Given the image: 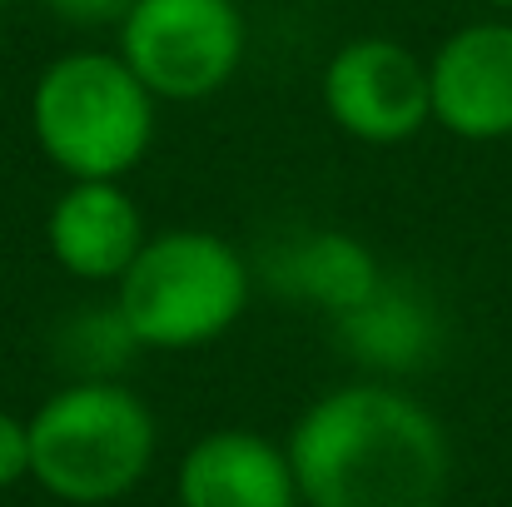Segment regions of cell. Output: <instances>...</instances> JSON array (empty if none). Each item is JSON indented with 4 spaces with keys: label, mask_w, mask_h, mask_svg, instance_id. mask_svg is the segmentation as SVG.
Instances as JSON below:
<instances>
[{
    "label": "cell",
    "mask_w": 512,
    "mask_h": 507,
    "mask_svg": "<svg viewBox=\"0 0 512 507\" xmlns=\"http://www.w3.org/2000/svg\"><path fill=\"white\" fill-rule=\"evenodd\" d=\"M284 448L304 507H443L453 478L443 418L373 378L319 393Z\"/></svg>",
    "instance_id": "1"
},
{
    "label": "cell",
    "mask_w": 512,
    "mask_h": 507,
    "mask_svg": "<svg viewBox=\"0 0 512 507\" xmlns=\"http://www.w3.org/2000/svg\"><path fill=\"white\" fill-rule=\"evenodd\" d=\"M30 483L55 503L105 507L130 498L160 453L150 403L120 378H75L30 418Z\"/></svg>",
    "instance_id": "2"
},
{
    "label": "cell",
    "mask_w": 512,
    "mask_h": 507,
    "mask_svg": "<svg viewBox=\"0 0 512 507\" xmlns=\"http://www.w3.org/2000/svg\"><path fill=\"white\" fill-rule=\"evenodd\" d=\"M160 100L120 50H65L30 85V135L65 179H125L145 165Z\"/></svg>",
    "instance_id": "3"
},
{
    "label": "cell",
    "mask_w": 512,
    "mask_h": 507,
    "mask_svg": "<svg viewBox=\"0 0 512 507\" xmlns=\"http://www.w3.org/2000/svg\"><path fill=\"white\" fill-rule=\"evenodd\" d=\"M249 289L254 274L224 234L179 224L145 239L140 259L115 284V314L135 348L189 353L244 319Z\"/></svg>",
    "instance_id": "4"
},
{
    "label": "cell",
    "mask_w": 512,
    "mask_h": 507,
    "mask_svg": "<svg viewBox=\"0 0 512 507\" xmlns=\"http://www.w3.org/2000/svg\"><path fill=\"white\" fill-rule=\"evenodd\" d=\"M115 50L160 105H199L244 70L249 20L239 0H135Z\"/></svg>",
    "instance_id": "5"
},
{
    "label": "cell",
    "mask_w": 512,
    "mask_h": 507,
    "mask_svg": "<svg viewBox=\"0 0 512 507\" xmlns=\"http://www.w3.org/2000/svg\"><path fill=\"white\" fill-rule=\"evenodd\" d=\"M329 120L358 145H403L433 125L428 60L393 35H353L319 75Z\"/></svg>",
    "instance_id": "6"
},
{
    "label": "cell",
    "mask_w": 512,
    "mask_h": 507,
    "mask_svg": "<svg viewBox=\"0 0 512 507\" xmlns=\"http://www.w3.org/2000/svg\"><path fill=\"white\" fill-rule=\"evenodd\" d=\"M433 125L453 140L493 145L512 140V20L483 15L443 35L428 55Z\"/></svg>",
    "instance_id": "7"
},
{
    "label": "cell",
    "mask_w": 512,
    "mask_h": 507,
    "mask_svg": "<svg viewBox=\"0 0 512 507\" xmlns=\"http://www.w3.org/2000/svg\"><path fill=\"white\" fill-rule=\"evenodd\" d=\"M150 229L125 179H70L45 219L50 259L80 284H120Z\"/></svg>",
    "instance_id": "8"
},
{
    "label": "cell",
    "mask_w": 512,
    "mask_h": 507,
    "mask_svg": "<svg viewBox=\"0 0 512 507\" xmlns=\"http://www.w3.org/2000/svg\"><path fill=\"white\" fill-rule=\"evenodd\" d=\"M179 507H304L289 448L254 428H214L174 468Z\"/></svg>",
    "instance_id": "9"
},
{
    "label": "cell",
    "mask_w": 512,
    "mask_h": 507,
    "mask_svg": "<svg viewBox=\"0 0 512 507\" xmlns=\"http://www.w3.org/2000/svg\"><path fill=\"white\" fill-rule=\"evenodd\" d=\"M334 329L358 363L383 368V373H408V368L428 363L438 348L433 299L398 279H383L373 289V299H363L353 314L334 319Z\"/></svg>",
    "instance_id": "10"
},
{
    "label": "cell",
    "mask_w": 512,
    "mask_h": 507,
    "mask_svg": "<svg viewBox=\"0 0 512 507\" xmlns=\"http://www.w3.org/2000/svg\"><path fill=\"white\" fill-rule=\"evenodd\" d=\"M274 279H279L294 299H304V304H314V309L343 319V314H353L363 299H373V289L383 284V269H378L373 249L358 244L353 234L319 229V234H309V239H294V244L279 254Z\"/></svg>",
    "instance_id": "11"
},
{
    "label": "cell",
    "mask_w": 512,
    "mask_h": 507,
    "mask_svg": "<svg viewBox=\"0 0 512 507\" xmlns=\"http://www.w3.org/2000/svg\"><path fill=\"white\" fill-rule=\"evenodd\" d=\"M40 5L75 30H120L135 0H40Z\"/></svg>",
    "instance_id": "12"
},
{
    "label": "cell",
    "mask_w": 512,
    "mask_h": 507,
    "mask_svg": "<svg viewBox=\"0 0 512 507\" xmlns=\"http://www.w3.org/2000/svg\"><path fill=\"white\" fill-rule=\"evenodd\" d=\"M30 478V423L0 408V488Z\"/></svg>",
    "instance_id": "13"
},
{
    "label": "cell",
    "mask_w": 512,
    "mask_h": 507,
    "mask_svg": "<svg viewBox=\"0 0 512 507\" xmlns=\"http://www.w3.org/2000/svg\"><path fill=\"white\" fill-rule=\"evenodd\" d=\"M478 5H488V10H503V15L512 10V0H478Z\"/></svg>",
    "instance_id": "14"
},
{
    "label": "cell",
    "mask_w": 512,
    "mask_h": 507,
    "mask_svg": "<svg viewBox=\"0 0 512 507\" xmlns=\"http://www.w3.org/2000/svg\"><path fill=\"white\" fill-rule=\"evenodd\" d=\"M0 5H5V0H0Z\"/></svg>",
    "instance_id": "15"
}]
</instances>
